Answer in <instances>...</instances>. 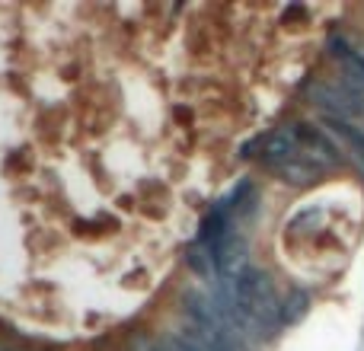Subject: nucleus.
I'll return each instance as SVG.
<instances>
[{
  "label": "nucleus",
  "instance_id": "obj_3",
  "mask_svg": "<svg viewBox=\"0 0 364 351\" xmlns=\"http://www.w3.org/2000/svg\"><path fill=\"white\" fill-rule=\"evenodd\" d=\"M291 131H294L297 144H301V151L307 153L310 160L316 157V163H320V166L339 163V151H336V144L320 131V128L307 125V122H297V125H291Z\"/></svg>",
  "mask_w": 364,
  "mask_h": 351
},
{
  "label": "nucleus",
  "instance_id": "obj_7",
  "mask_svg": "<svg viewBox=\"0 0 364 351\" xmlns=\"http://www.w3.org/2000/svg\"><path fill=\"white\" fill-rule=\"evenodd\" d=\"M0 351H13V348H0Z\"/></svg>",
  "mask_w": 364,
  "mask_h": 351
},
{
  "label": "nucleus",
  "instance_id": "obj_1",
  "mask_svg": "<svg viewBox=\"0 0 364 351\" xmlns=\"http://www.w3.org/2000/svg\"><path fill=\"white\" fill-rule=\"evenodd\" d=\"M220 284H227V291L233 294L250 335L269 339V335L282 326V303L284 301L278 297L275 281L269 278V271L256 269V265H246L233 281H220Z\"/></svg>",
  "mask_w": 364,
  "mask_h": 351
},
{
  "label": "nucleus",
  "instance_id": "obj_5",
  "mask_svg": "<svg viewBox=\"0 0 364 351\" xmlns=\"http://www.w3.org/2000/svg\"><path fill=\"white\" fill-rule=\"evenodd\" d=\"M323 122H326V125L333 128V131L339 134V138H346V144L352 147L355 157H358L361 163H364V131H358V128H355L352 122H342V119H323Z\"/></svg>",
  "mask_w": 364,
  "mask_h": 351
},
{
  "label": "nucleus",
  "instance_id": "obj_4",
  "mask_svg": "<svg viewBox=\"0 0 364 351\" xmlns=\"http://www.w3.org/2000/svg\"><path fill=\"white\" fill-rule=\"evenodd\" d=\"M275 173L282 176V179L288 182V185H314V182H320L323 166L316 163V160H310L307 153H301V157H294L291 163L278 166Z\"/></svg>",
  "mask_w": 364,
  "mask_h": 351
},
{
  "label": "nucleus",
  "instance_id": "obj_6",
  "mask_svg": "<svg viewBox=\"0 0 364 351\" xmlns=\"http://www.w3.org/2000/svg\"><path fill=\"white\" fill-rule=\"evenodd\" d=\"M307 303L310 297L304 294V291H291V297L282 303V323L284 326H291V323H297L304 313H307Z\"/></svg>",
  "mask_w": 364,
  "mask_h": 351
},
{
  "label": "nucleus",
  "instance_id": "obj_2",
  "mask_svg": "<svg viewBox=\"0 0 364 351\" xmlns=\"http://www.w3.org/2000/svg\"><path fill=\"white\" fill-rule=\"evenodd\" d=\"M301 153H304L301 144H297L294 131H288V128H275V131H269L259 141V160H262L272 173H275L278 166L291 163L294 157H301Z\"/></svg>",
  "mask_w": 364,
  "mask_h": 351
}]
</instances>
